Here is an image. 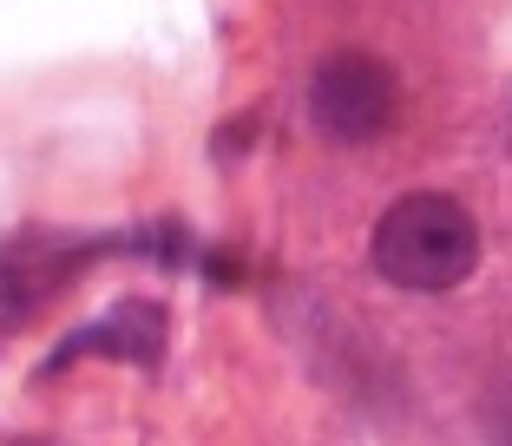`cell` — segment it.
Wrapping results in <instances>:
<instances>
[{
    "instance_id": "obj_4",
    "label": "cell",
    "mask_w": 512,
    "mask_h": 446,
    "mask_svg": "<svg viewBox=\"0 0 512 446\" xmlns=\"http://www.w3.org/2000/svg\"><path fill=\"white\" fill-rule=\"evenodd\" d=\"M158 348H165V309H158V302H119V309H112L99 328L66 335L60 355H53V368H66L73 355H119V361L151 368V361H158Z\"/></svg>"
},
{
    "instance_id": "obj_1",
    "label": "cell",
    "mask_w": 512,
    "mask_h": 446,
    "mask_svg": "<svg viewBox=\"0 0 512 446\" xmlns=\"http://www.w3.org/2000/svg\"><path fill=\"white\" fill-rule=\"evenodd\" d=\"M368 256H375V269L394 289L447 296V289H460L480 269V223H473V210L460 197L414 191V197L381 210Z\"/></svg>"
},
{
    "instance_id": "obj_3",
    "label": "cell",
    "mask_w": 512,
    "mask_h": 446,
    "mask_svg": "<svg viewBox=\"0 0 512 446\" xmlns=\"http://www.w3.org/2000/svg\"><path fill=\"white\" fill-rule=\"evenodd\" d=\"M99 243L86 237H60V230H27L0 250V328H20L40 302H53V289L73 283L86 256Z\"/></svg>"
},
{
    "instance_id": "obj_2",
    "label": "cell",
    "mask_w": 512,
    "mask_h": 446,
    "mask_svg": "<svg viewBox=\"0 0 512 446\" xmlns=\"http://www.w3.org/2000/svg\"><path fill=\"white\" fill-rule=\"evenodd\" d=\"M309 119L329 145H375L401 119V79H394L388 60L342 46L309 79Z\"/></svg>"
}]
</instances>
